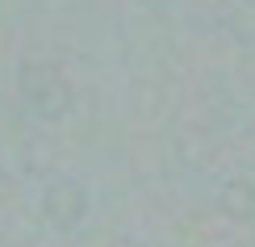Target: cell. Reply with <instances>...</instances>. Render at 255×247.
<instances>
[{
  "instance_id": "cell-1",
  "label": "cell",
  "mask_w": 255,
  "mask_h": 247,
  "mask_svg": "<svg viewBox=\"0 0 255 247\" xmlns=\"http://www.w3.org/2000/svg\"><path fill=\"white\" fill-rule=\"evenodd\" d=\"M17 92H21V105H25L38 122H59V117H67L71 105H76V92L63 80V71L46 67V63H25L21 76H17Z\"/></svg>"
},
{
  "instance_id": "cell-2",
  "label": "cell",
  "mask_w": 255,
  "mask_h": 247,
  "mask_svg": "<svg viewBox=\"0 0 255 247\" xmlns=\"http://www.w3.org/2000/svg\"><path fill=\"white\" fill-rule=\"evenodd\" d=\"M88 210H92L88 189H84L80 180H71V176H59V180H50V185L42 189V218H46L55 231L84 227Z\"/></svg>"
}]
</instances>
